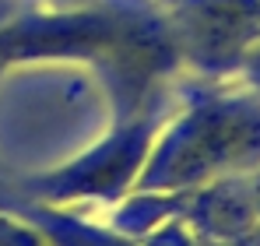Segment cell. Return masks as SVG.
<instances>
[{"label":"cell","mask_w":260,"mask_h":246,"mask_svg":"<svg viewBox=\"0 0 260 246\" xmlns=\"http://www.w3.org/2000/svg\"><path fill=\"white\" fill-rule=\"evenodd\" d=\"M25 64H81L109 95L113 116L137 113L179 71L155 0H102L74 11H14L0 21V74Z\"/></svg>","instance_id":"1"},{"label":"cell","mask_w":260,"mask_h":246,"mask_svg":"<svg viewBox=\"0 0 260 246\" xmlns=\"http://www.w3.org/2000/svg\"><path fill=\"white\" fill-rule=\"evenodd\" d=\"M260 165V95L239 81H201L179 88L134 190L173 194Z\"/></svg>","instance_id":"2"},{"label":"cell","mask_w":260,"mask_h":246,"mask_svg":"<svg viewBox=\"0 0 260 246\" xmlns=\"http://www.w3.org/2000/svg\"><path fill=\"white\" fill-rule=\"evenodd\" d=\"M173 102L158 91L137 113L113 116V127L67 165L32 172V176H7L0 194H18L60 207H116L123 197L134 194L137 176L148 162V151L162 130Z\"/></svg>","instance_id":"3"},{"label":"cell","mask_w":260,"mask_h":246,"mask_svg":"<svg viewBox=\"0 0 260 246\" xmlns=\"http://www.w3.org/2000/svg\"><path fill=\"white\" fill-rule=\"evenodd\" d=\"M179 71L201 81H232L260 46V0H155Z\"/></svg>","instance_id":"4"},{"label":"cell","mask_w":260,"mask_h":246,"mask_svg":"<svg viewBox=\"0 0 260 246\" xmlns=\"http://www.w3.org/2000/svg\"><path fill=\"white\" fill-rule=\"evenodd\" d=\"M0 204L25 214L36 229H43V236L53 246H141L134 236L120 232L109 218L85 214V207H60L18 194H0Z\"/></svg>","instance_id":"5"},{"label":"cell","mask_w":260,"mask_h":246,"mask_svg":"<svg viewBox=\"0 0 260 246\" xmlns=\"http://www.w3.org/2000/svg\"><path fill=\"white\" fill-rule=\"evenodd\" d=\"M0 246H53L25 214L0 204Z\"/></svg>","instance_id":"6"},{"label":"cell","mask_w":260,"mask_h":246,"mask_svg":"<svg viewBox=\"0 0 260 246\" xmlns=\"http://www.w3.org/2000/svg\"><path fill=\"white\" fill-rule=\"evenodd\" d=\"M232 81H239L243 88H250V91H257V95H260V46L246 56V64L239 67V74H236Z\"/></svg>","instance_id":"7"},{"label":"cell","mask_w":260,"mask_h":246,"mask_svg":"<svg viewBox=\"0 0 260 246\" xmlns=\"http://www.w3.org/2000/svg\"><path fill=\"white\" fill-rule=\"evenodd\" d=\"M243 187H246V197H250L253 214H257V222H260V165L250 169V172H243Z\"/></svg>","instance_id":"8"},{"label":"cell","mask_w":260,"mask_h":246,"mask_svg":"<svg viewBox=\"0 0 260 246\" xmlns=\"http://www.w3.org/2000/svg\"><path fill=\"white\" fill-rule=\"evenodd\" d=\"M91 4H102V0H39V7H49V11H74V7H91Z\"/></svg>","instance_id":"9"},{"label":"cell","mask_w":260,"mask_h":246,"mask_svg":"<svg viewBox=\"0 0 260 246\" xmlns=\"http://www.w3.org/2000/svg\"><path fill=\"white\" fill-rule=\"evenodd\" d=\"M4 179H7V169H4V165H0V183H4Z\"/></svg>","instance_id":"10"}]
</instances>
